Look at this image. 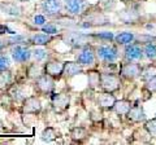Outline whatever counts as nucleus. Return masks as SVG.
Listing matches in <instances>:
<instances>
[{
    "mask_svg": "<svg viewBox=\"0 0 156 145\" xmlns=\"http://www.w3.org/2000/svg\"><path fill=\"white\" fill-rule=\"evenodd\" d=\"M100 88L104 92L115 93L121 88V78L115 72H101L100 75Z\"/></svg>",
    "mask_w": 156,
    "mask_h": 145,
    "instance_id": "nucleus-1",
    "label": "nucleus"
},
{
    "mask_svg": "<svg viewBox=\"0 0 156 145\" xmlns=\"http://www.w3.org/2000/svg\"><path fill=\"white\" fill-rule=\"evenodd\" d=\"M95 51H96V56L103 62H105V64L115 62L117 59H119V49H117V47L113 44L99 46Z\"/></svg>",
    "mask_w": 156,
    "mask_h": 145,
    "instance_id": "nucleus-2",
    "label": "nucleus"
},
{
    "mask_svg": "<svg viewBox=\"0 0 156 145\" xmlns=\"http://www.w3.org/2000/svg\"><path fill=\"white\" fill-rule=\"evenodd\" d=\"M140 71H142L140 64H136V61H126V64H124L120 69V76L126 80H134L140 76Z\"/></svg>",
    "mask_w": 156,
    "mask_h": 145,
    "instance_id": "nucleus-3",
    "label": "nucleus"
},
{
    "mask_svg": "<svg viewBox=\"0 0 156 145\" xmlns=\"http://www.w3.org/2000/svg\"><path fill=\"white\" fill-rule=\"evenodd\" d=\"M65 62L61 60H50L44 64V74L52 76L53 79H60L64 75Z\"/></svg>",
    "mask_w": 156,
    "mask_h": 145,
    "instance_id": "nucleus-4",
    "label": "nucleus"
},
{
    "mask_svg": "<svg viewBox=\"0 0 156 145\" xmlns=\"http://www.w3.org/2000/svg\"><path fill=\"white\" fill-rule=\"evenodd\" d=\"M96 51L91 46H85L77 55V61L82 66H94L96 62Z\"/></svg>",
    "mask_w": 156,
    "mask_h": 145,
    "instance_id": "nucleus-5",
    "label": "nucleus"
},
{
    "mask_svg": "<svg viewBox=\"0 0 156 145\" xmlns=\"http://www.w3.org/2000/svg\"><path fill=\"white\" fill-rule=\"evenodd\" d=\"M55 80L52 76L47 75V74H42L39 78L35 79V89L39 93L43 95H48L51 93L53 89H55Z\"/></svg>",
    "mask_w": 156,
    "mask_h": 145,
    "instance_id": "nucleus-6",
    "label": "nucleus"
},
{
    "mask_svg": "<svg viewBox=\"0 0 156 145\" xmlns=\"http://www.w3.org/2000/svg\"><path fill=\"white\" fill-rule=\"evenodd\" d=\"M124 57L125 61H140L144 57V52H143V47H140L139 44H130L125 46V52H124Z\"/></svg>",
    "mask_w": 156,
    "mask_h": 145,
    "instance_id": "nucleus-7",
    "label": "nucleus"
},
{
    "mask_svg": "<svg viewBox=\"0 0 156 145\" xmlns=\"http://www.w3.org/2000/svg\"><path fill=\"white\" fill-rule=\"evenodd\" d=\"M42 110V103L37 96H30L23 100L22 113L23 114H39Z\"/></svg>",
    "mask_w": 156,
    "mask_h": 145,
    "instance_id": "nucleus-8",
    "label": "nucleus"
},
{
    "mask_svg": "<svg viewBox=\"0 0 156 145\" xmlns=\"http://www.w3.org/2000/svg\"><path fill=\"white\" fill-rule=\"evenodd\" d=\"M64 3L66 12L72 16H80L86 11L87 5H89L86 0H65Z\"/></svg>",
    "mask_w": 156,
    "mask_h": 145,
    "instance_id": "nucleus-9",
    "label": "nucleus"
},
{
    "mask_svg": "<svg viewBox=\"0 0 156 145\" xmlns=\"http://www.w3.org/2000/svg\"><path fill=\"white\" fill-rule=\"evenodd\" d=\"M41 7H42V11L44 12V14L53 17V16L60 14L62 9V3H61V0H43Z\"/></svg>",
    "mask_w": 156,
    "mask_h": 145,
    "instance_id": "nucleus-10",
    "label": "nucleus"
},
{
    "mask_svg": "<svg viewBox=\"0 0 156 145\" xmlns=\"http://www.w3.org/2000/svg\"><path fill=\"white\" fill-rule=\"evenodd\" d=\"M70 104V95L69 93H57L52 96V108L55 109V112H64L69 108Z\"/></svg>",
    "mask_w": 156,
    "mask_h": 145,
    "instance_id": "nucleus-11",
    "label": "nucleus"
},
{
    "mask_svg": "<svg viewBox=\"0 0 156 145\" xmlns=\"http://www.w3.org/2000/svg\"><path fill=\"white\" fill-rule=\"evenodd\" d=\"M115 103H116V97H115V95L111 92H104L103 91V92L99 93L96 97L98 106L103 110H113Z\"/></svg>",
    "mask_w": 156,
    "mask_h": 145,
    "instance_id": "nucleus-12",
    "label": "nucleus"
},
{
    "mask_svg": "<svg viewBox=\"0 0 156 145\" xmlns=\"http://www.w3.org/2000/svg\"><path fill=\"white\" fill-rule=\"evenodd\" d=\"M126 117H128V119L133 123L146 122V114H144L143 106L139 103H135V104L131 105V108L129 110V113L126 114Z\"/></svg>",
    "mask_w": 156,
    "mask_h": 145,
    "instance_id": "nucleus-13",
    "label": "nucleus"
},
{
    "mask_svg": "<svg viewBox=\"0 0 156 145\" xmlns=\"http://www.w3.org/2000/svg\"><path fill=\"white\" fill-rule=\"evenodd\" d=\"M12 59L18 62V64H22V62H26L30 60V57L33 56V52L29 49L27 47H22V46H16L12 49Z\"/></svg>",
    "mask_w": 156,
    "mask_h": 145,
    "instance_id": "nucleus-14",
    "label": "nucleus"
},
{
    "mask_svg": "<svg viewBox=\"0 0 156 145\" xmlns=\"http://www.w3.org/2000/svg\"><path fill=\"white\" fill-rule=\"evenodd\" d=\"M85 39H86V35L76 31H69L62 35V42L66 46H70V47H78V46L85 44Z\"/></svg>",
    "mask_w": 156,
    "mask_h": 145,
    "instance_id": "nucleus-15",
    "label": "nucleus"
},
{
    "mask_svg": "<svg viewBox=\"0 0 156 145\" xmlns=\"http://www.w3.org/2000/svg\"><path fill=\"white\" fill-rule=\"evenodd\" d=\"M83 72V66L78 61H66L64 67V75L66 79H70L73 76Z\"/></svg>",
    "mask_w": 156,
    "mask_h": 145,
    "instance_id": "nucleus-16",
    "label": "nucleus"
},
{
    "mask_svg": "<svg viewBox=\"0 0 156 145\" xmlns=\"http://www.w3.org/2000/svg\"><path fill=\"white\" fill-rule=\"evenodd\" d=\"M131 103L130 100H126V99H122V100H116L115 103V106H113V110L117 115H120V117H124L129 113V110L131 108Z\"/></svg>",
    "mask_w": 156,
    "mask_h": 145,
    "instance_id": "nucleus-17",
    "label": "nucleus"
},
{
    "mask_svg": "<svg viewBox=\"0 0 156 145\" xmlns=\"http://www.w3.org/2000/svg\"><path fill=\"white\" fill-rule=\"evenodd\" d=\"M135 39V35L130 31H124V32H120L115 36V42L117 46H128L130 43H133Z\"/></svg>",
    "mask_w": 156,
    "mask_h": 145,
    "instance_id": "nucleus-18",
    "label": "nucleus"
},
{
    "mask_svg": "<svg viewBox=\"0 0 156 145\" xmlns=\"http://www.w3.org/2000/svg\"><path fill=\"white\" fill-rule=\"evenodd\" d=\"M156 76V65L155 64H148L146 66H142V71H140L139 78L143 82H147Z\"/></svg>",
    "mask_w": 156,
    "mask_h": 145,
    "instance_id": "nucleus-19",
    "label": "nucleus"
},
{
    "mask_svg": "<svg viewBox=\"0 0 156 145\" xmlns=\"http://www.w3.org/2000/svg\"><path fill=\"white\" fill-rule=\"evenodd\" d=\"M53 38L50 34H35L34 36H31L30 43L34 46H47L52 42Z\"/></svg>",
    "mask_w": 156,
    "mask_h": 145,
    "instance_id": "nucleus-20",
    "label": "nucleus"
},
{
    "mask_svg": "<svg viewBox=\"0 0 156 145\" xmlns=\"http://www.w3.org/2000/svg\"><path fill=\"white\" fill-rule=\"evenodd\" d=\"M87 136H89V132L85 127H74L70 132V137L74 143H82Z\"/></svg>",
    "mask_w": 156,
    "mask_h": 145,
    "instance_id": "nucleus-21",
    "label": "nucleus"
},
{
    "mask_svg": "<svg viewBox=\"0 0 156 145\" xmlns=\"http://www.w3.org/2000/svg\"><path fill=\"white\" fill-rule=\"evenodd\" d=\"M100 72L99 71H89L87 74V83H89V87L91 89H96V88H100Z\"/></svg>",
    "mask_w": 156,
    "mask_h": 145,
    "instance_id": "nucleus-22",
    "label": "nucleus"
},
{
    "mask_svg": "<svg viewBox=\"0 0 156 145\" xmlns=\"http://www.w3.org/2000/svg\"><path fill=\"white\" fill-rule=\"evenodd\" d=\"M0 9L11 16H21V8L17 7L14 3H5V4H0Z\"/></svg>",
    "mask_w": 156,
    "mask_h": 145,
    "instance_id": "nucleus-23",
    "label": "nucleus"
},
{
    "mask_svg": "<svg viewBox=\"0 0 156 145\" xmlns=\"http://www.w3.org/2000/svg\"><path fill=\"white\" fill-rule=\"evenodd\" d=\"M42 74H44V66H42L39 64H33V65L29 66V69H27V76L29 78L37 79Z\"/></svg>",
    "mask_w": 156,
    "mask_h": 145,
    "instance_id": "nucleus-24",
    "label": "nucleus"
},
{
    "mask_svg": "<svg viewBox=\"0 0 156 145\" xmlns=\"http://www.w3.org/2000/svg\"><path fill=\"white\" fill-rule=\"evenodd\" d=\"M143 52H144V56L148 60H155L156 59V44L152 42H148L143 47Z\"/></svg>",
    "mask_w": 156,
    "mask_h": 145,
    "instance_id": "nucleus-25",
    "label": "nucleus"
},
{
    "mask_svg": "<svg viewBox=\"0 0 156 145\" xmlns=\"http://www.w3.org/2000/svg\"><path fill=\"white\" fill-rule=\"evenodd\" d=\"M56 136H57V133L55 131V128H52V127H47L43 130V132H42V140L43 141H47V143L53 141V140L56 139Z\"/></svg>",
    "mask_w": 156,
    "mask_h": 145,
    "instance_id": "nucleus-26",
    "label": "nucleus"
},
{
    "mask_svg": "<svg viewBox=\"0 0 156 145\" xmlns=\"http://www.w3.org/2000/svg\"><path fill=\"white\" fill-rule=\"evenodd\" d=\"M12 82V74L9 70L0 71V87H5L7 84H11Z\"/></svg>",
    "mask_w": 156,
    "mask_h": 145,
    "instance_id": "nucleus-27",
    "label": "nucleus"
},
{
    "mask_svg": "<svg viewBox=\"0 0 156 145\" xmlns=\"http://www.w3.org/2000/svg\"><path fill=\"white\" fill-rule=\"evenodd\" d=\"M144 130L151 136H156V118L144 122Z\"/></svg>",
    "mask_w": 156,
    "mask_h": 145,
    "instance_id": "nucleus-28",
    "label": "nucleus"
},
{
    "mask_svg": "<svg viewBox=\"0 0 156 145\" xmlns=\"http://www.w3.org/2000/svg\"><path fill=\"white\" fill-rule=\"evenodd\" d=\"M98 5L100 7L101 11H111V9H113L116 7V2L115 0H99V3H98Z\"/></svg>",
    "mask_w": 156,
    "mask_h": 145,
    "instance_id": "nucleus-29",
    "label": "nucleus"
},
{
    "mask_svg": "<svg viewBox=\"0 0 156 145\" xmlns=\"http://www.w3.org/2000/svg\"><path fill=\"white\" fill-rule=\"evenodd\" d=\"M9 66H11V60L7 55L4 53H0V71H4V70H8Z\"/></svg>",
    "mask_w": 156,
    "mask_h": 145,
    "instance_id": "nucleus-30",
    "label": "nucleus"
},
{
    "mask_svg": "<svg viewBox=\"0 0 156 145\" xmlns=\"http://www.w3.org/2000/svg\"><path fill=\"white\" fill-rule=\"evenodd\" d=\"M46 56H47V52L44 49H42V48H37V49L33 51V57H34V60H35L37 62L44 60Z\"/></svg>",
    "mask_w": 156,
    "mask_h": 145,
    "instance_id": "nucleus-31",
    "label": "nucleus"
},
{
    "mask_svg": "<svg viewBox=\"0 0 156 145\" xmlns=\"http://www.w3.org/2000/svg\"><path fill=\"white\" fill-rule=\"evenodd\" d=\"M96 38L99 39H103V40H107V42H112L115 40V35L112 32H108V31H104V32H99V34H95Z\"/></svg>",
    "mask_w": 156,
    "mask_h": 145,
    "instance_id": "nucleus-32",
    "label": "nucleus"
},
{
    "mask_svg": "<svg viewBox=\"0 0 156 145\" xmlns=\"http://www.w3.org/2000/svg\"><path fill=\"white\" fill-rule=\"evenodd\" d=\"M144 87L147 89H150L152 93H156V76L155 78H152V79H150V80H147V82H144Z\"/></svg>",
    "mask_w": 156,
    "mask_h": 145,
    "instance_id": "nucleus-33",
    "label": "nucleus"
},
{
    "mask_svg": "<svg viewBox=\"0 0 156 145\" xmlns=\"http://www.w3.org/2000/svg\"><path fill=\"white\" fill-rule=\"evenodd\" d=\"M42 31L46 34H50V35H53V34L57 32V27L53 25H43L42 26Z\"/></svg>",
    "mask_w": 156,
    "mask_h": 145,
    "instance_id": "nucleus-34",
    "label": "nucleus"
},
{
    "mask_svg": "<svg viewBox=\"0 0 156 145\" xmlns=\"http://www.w3.org/2000/svg\"><path fill=\"white\" fill-rule=\"evenodd\" d=\"M44 22H46L44 16H41V14H38V16L34 17V23H35V25L43 26V25H44Z\"/></svg>",
    "mask_w": 156,
    "mask_h": 145,
    "instance_id": "nucleus-35",
    "label": "nucleus"
},
{
    "mask_svg": "<svg viewBox=\"0 0 156 145\" xmlns=\"http://www.w3.org/2000/svg\"><path fill=\"white\" fill-rule=\"evenodd\" d=\"M22 40H23V36L16 35V36H12L8 42H12V44H20V42H22Z\"/></svg>",
    "mask_w": 156,
    "mask_h": 145,
    "instance_id": "nucleus-36",
    "label": "nucleus"
},
{
    "mask_svg": "<svg viewBox=\"0 0 156 145\" xmlns=\"http://www.w3.org/2000/svg\"><path fill=\"white\" fill-rule=\"evenodd\" d=\"M5 32L16 34V32H13L12 30H9V29H8V26H5V25H2V23H0V35H2V34H5Z\"/></svg>",
    "mask_w": 156,
    "mask_h": 145,
    "instance_id": "nucleus-37",
    "label": "nucleus"
},
{
    "mask_svg": "<svg viewBox=\"0 0 156 145\" xmlns=\"http://www.w3.org/2000/svg\"><path fill=\"white\" fill-rule=\"evenodd\" d=\"M5 47V42H3V40H0V51L3 49V48Z\"/></svg>",
    "mask_w": 156,
    "mask_h": 145,
    "instance_id": "nucleus-38",
    "label": "nucleus"
},
{
    "mask_svg": "<svg viewBox=\"0 0 156 145\" xmlns=\"http://www.w3.org/2000/svg\"><path fill=\"white\" fill-rule=\"evenodd\" d=\"M122 3H129V2H133V0H121Z\"/></svg>",
    "mask_w": 156,
    "mask_h": 145,
    "instance_id": "nucleus-39",
    "label": "nucleus"
},
{
    "mask_svg": "<svg viewBox=\"0 0 156 145\" xmlns=\"http://www.w3.org/2000/svg\"><path fill=\"white\" fill-rule=\"evenodd\" d=\"M2 130H3V122L0 120V131H2Z\"/></svg>",
    "mask_w": 156,
    "mask_h": 145,
    "instance_id": "nucleus-40",
    "label": "nucleus"
},
{
    "mask_svg": "<svg viewBox=\"0 0 156 145\" xmlns=\"http://www.w3.org/2000/svg\"><path fill=\"white\" fill-rule=\"evenodd\" d=\"M20 2H25V0H20Z\"/></svg>",
    "mask_w": 156,
    "mask_h": 145,
    "instance_id": "nucleus-41",
    "label": "nucleus"
}]
</instances>
